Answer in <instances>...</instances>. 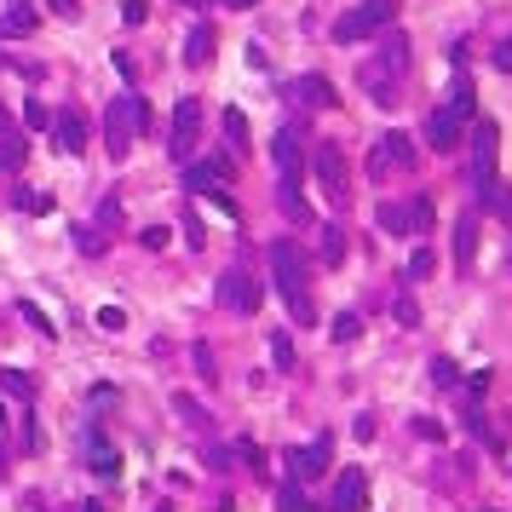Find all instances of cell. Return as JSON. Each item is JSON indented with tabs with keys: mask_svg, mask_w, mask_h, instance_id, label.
<instances>
[{
	"mask_svg": "<svg viewBox=\"0 0 512 512\" xmlns=\"http://www.w3.org/2000/svg\"><path fill=\"white\" fill-rule=\"evenodd\" d=\"M363 92H374V104H386V109H392L397 104V92H392V76H386V69L380 64H363Z\"/></svg>",
	"mask_w": 512,
	"mask_h": 512,
	"instance_id": "cell-16",
	"label": "cell"
},
{
	"mask_svg": "<svg viewBox=\"0 0 512 512\" xmlns=\"http://www.w3.org/2000/svg\"><path fill=\"white\" fill-rule=\"evenodd\" d=\"M0 173H6V167H0Z\"/></svg>",
	"mask_w": 512,
	"mask_h": 512,
	"instance_id": "cell-54",
	"label": "cell"
},
{
	"mask_svg": "<svg viewBox=\"0 0 512 512\" xmlns=\"http://www.w3.org/2000/svg\"><path fill=\"white\" fill-rule=\"evenodd\" d=\"M185 236H190V248H202V242H207V236H202V219H196V213H185Z\"/></svg>",
	"mask_w": 512,
	"mask_h": 512,
	"instance_id": "cell-44",
	"label": "cell"
},
{
	"mask_svg": "<svg viewBox=\"0 0 512 512\" xmlns=\"http://www.w3.org/2000/svg\"><path fill=\"white\" fill-rule=\"evenodd\" d=\"M484 202H490V213L501 219V225H512V190L507 185H490V196H484Z\"/></svg>",
	"mask_w": 512,
	"mask_h": 512,
	"instance_id": "cell-29",
	"label": "cell"
},
{
	"mask_svg": "<svg viewBox=\"0 0 512 512\" xmlns=\"http://www.w3.org/2000/svg\"><path fill=\"white\" fill-rule=\"evenodd\" d=\"M328 334H334V346H351V340L363 334V316H357V311H340V316H334V328H328Z\"/></svg>",
	"mask_w": 512,
	"mask_h": 512,
	"instance_id": "cell-25",
	"label": "cell"
},
{
	"mask_svg": "<svg viewBox=\"0 0 512 512\" xmlns=\"http://www.w3.org/2000/svg\"><path fill=\"white\" fill-rule=\"evenodd\" d=\"M179 6H202V0H179Z\"/></svg>",
	"mask_w": 512,
	"mask_h": 512,
	"instance_id": "cell-51",
	"label": "cell"
},
{
	"mask_svg": "<svg viewBox=\"0 0 512 512\" xmlns=\"http://www.w3.org/2000/svg\"><path fill=\"white\" fill-rule=\"evenodd\" d=\"M316 260H323V265H340V260H346V230L328 225V230H323V248H316Z\"/></svg>",
	"mask_w": 512,
	"mask_h": 512,
	"instance_id": "cell-24",
	"label": "cell"
},
{
	"mask_svg": "<svg viewBox=\"0 0 512 512\" xmlns=\"http://www.w3.org/2000/svg\"><path fill=\"white\" fill-rule=\"evenodd\" d=\"M173 409H179V414H185V420H190V426H207V409H202V404H190V397H185V392H179V397H173Z\"/></svg>",
	"mask_w": 512,
	"mask_h": 512,
	"instance_id": "cell-37",
	"label": "cell"
},
{
	"mask_svg": "<svg viewBox=\"0 0 512 512\" xmlns=\"http://www.w3.org/2000/svg\"><path fill=\"white\" fill-rule=\"evenodd\" d=\"M495 156H501V127H495L490 116H478L472 121V196H490V185H495Z\"/></svg>",
	"mask_w": 512,
	"mask_h": 512,
	"instance_id": "cell-3",
	"label": "cell"
},
{
	"mask_svg": "<svg viewBox=\"0 0 512 512\" xmlns=\"http://www.w3.org/2000/svg\"><path fill=\"white\" fill-rule=\"evenodd\" d=\"M380 225L392 230V236H409V230H414L409 225V207H380Z\"/></svg>",
	"mask_w": 512,
	"mask_h": 512,
	"instance_id": "cell-31",
	"label": "cell"
},
{
	"mask_svg": "<svg viewBox=\"0 0 512 512\" xmlns=\"http://www.w3.org/2000/svg\"><path fill=\"white\" fill-rule=\"evenodd\" d=\"M12 202H18L23 213H52V196H46V190H35V185H18V190H12Z\"/></svg>",
	"mask_w": 512,
	"mask_h": 512,
	"instance_id": "cell-23",
	"label": "cell"
},
{
	"mask_svg": "<svg viewBox=\"0 0 512 512\" xmlns=\"http://www.w3.org/2000/svg\"><path fill=\"white\" fill-rule=\"evenodd\" d=\"M363 501H369V472L346 467L334 478V501H328V512H363Z\"/></svg>",
	"mask_w": 512,
	"mask_h": 512,
	"instance_id": "cell-8",
	"label": "cell"
},
{
	"mask_svg": "<svg viewBox=\"0 0 512 512\" xmlns=\"http://www.w3.org/2000/svg\"><path fill=\"white\" fill-rule=\"evenodd\" d=\"M76 248H81V253H104V236H92V230L81 225V230H76Z\"/></svg>",
	"mask_w": 512,
	"mask_h": 512,
	"instance_id": "cell-39",
	"label": "cell"
},
{
	"mask_svg": "<svg viewBox=\"0 0 512 512\" xmlns=\"http://www.w3.org/2000/svg\"><path fill=\"white\" fill-rule=\"evenodd\" d=\"M328 455H334V444L316 437V444H306V449H288L283 467H288V478H294V484H311V478H323V472H328Z\"/></svg>",
	"mask_w": 512,
	"mask_h": 512,
	"instance_id": "cell-6",
	"label": "cell"
},
{
	"mask_svg": "<svg viewBox=\"0 0 512 512\" xmlns=\"http://www.w3.org/2000/svg\"><path fill=\"white\" fill-rule=\"evenodd\" d=\"M156 512H173V507H156Z\"/></svg>",
	"mask_w": 512,
	"mask_h": 512,
	"instance_id": "cell-52",
	"label": "cell"
},
{
	"mask_svg": "<svg viewBox=\"0 0 512 512\" xmlns=\"http://www.w3.org/2000/svg\"><path fill=\"white\" fill-rule=\"evenodd\" d=\"M392 167H414V139H409V132H386V139L374 144L369 173L380 179V173H392Z\"/></svg>",
	"mask_w": 512,
	"mask_h": 512,
	"instance_id": "cell-7",
	"label": "cell"
},
{
	"mask_svg": "<svg viewBox=\"0 0 512 512\" xmlns=\"http://www.w3.org/2000/svg\"><path fill=\"white\" fill-rule=\"evenodd\" d=\"M380 69H386V76H404V69H409V41H404V35H386V41H380Z\"/></svg>",
	"mask_w": 512,
	"mask_h": 512,
	"instance_id": "cell-17",
	"label": "cell"
},
{
	"mask_svg": "<svg viewBox=\"0 0 512 512\" xmlns=\"http://www.w3.org/2000/svg\"><path fill=\"white\" fill-rule=\"evenodd\" d=\"M0 35H12V41H23V35H35V12H6V18H0Z\"/></svg>",
	"mask_w": 512,
	"mask_h": 512,
	"instance_id": "cell-26",
	"label": "cell"
},
{
	"mask_svg": "<svg viewBox=\"0 0 512 512\" xmlns=\"http://www.w3.org/2000/svg\"><path fill=\"white\" fill-rule=\"evenodd\" d=\"M196 369H202V380H219V374H213V351H207V346H196Z\"/></svg>",
	"mask_w": 512,
	"mask_h": 512,
	"instance_id": "cell-45",
	"label": "cell"
},
{
	"mask_svg": "<svg viewBox=\"0 0 512 512\" xmlns=\"http://www.w3.org/2000/svg\"><path fill=\"white\" fill-rule=\"evenodd\" d=\"M52 132H58V150H64V156H81V150H87V116H81V109H58V116H52Z\"/></svg>",
	"mask_w": 512,
	"mask_h": 512,
	"instance_id": "cell-12",
	"label": "cell"
},
{
	"mask_svg": "<svg viewBox=\"0 0 512 512\" xmlns=\"http://www.w3.org/2000/svg\"><path fill=\"white\" fill-rule=\"evenodd\" d=\"M472 104H478L472 81H467V76H455V87H449V104H444V109H449V116H460V121H467V116H472Z\"/></svg>",
	"mask_w": 512,
	"mask_h": 512,
	"instance_id": "cell-21",
	"label": "cell"
},
{
	"mask_svg": "<svg viewBox=\"0 0 512 512\" xmlns=\"http://www.w3.org/2000/svg\"><path fill=\"white\" fill-rule=\"evenodd\" d=\"M0 455H6V409H0Z\"/></svg>",
	"mask_w": 512,
	"mask_h": 512,
	"instance_id": "cell-49",
	"label": "cell"
},
{
	"mask_svg": "<svg viewBox=\"0 0 512 512\" xmlns=\"http://www.w3.org/2000/svg\"><path fill=\"white\" fill-rule=\"evenodd\" d=\"M225 6H260V0H225Z\"/></svg>",
	"mask_w": 512,
	"mask_h": 512,
	"instance_id": "cell-50",
	"label": "cell"
},
{
	"mask_svg": "<svg viewBox=\"0 0 512 512\" xmlns=\"http://www.w3.org/2000/svg\"><path fill=\"white\" fill-rule=\"evenodd\" d=\"M23 127H52V109H46L41 99H29L23 104Z\"/></svg>",
	"mask_w": 512,
	"mask_h": 512,
	"instance_id": "cell-35",
	"label": "cell"
},
{
	"mask_svg": "<svg viewBox=\"0 0 512 512\" xmlns=\"http://www.w3.org/2000/svg\"><path fill=\"white\" fill-rule=\"evenodd\" d=\"M271 271H276V283H283V294H288L294 323L311 328L316 323V306H311V265H306V253H300L294 242H276V248H271Z\"/></svg>",
	"mask_w": 512,
	"mask_h": 512,
	"instance_id": "cell-1",
	"label": "cell"
},
{
	"mask_svg": "<svg viewBox=\"0 0 512 512\" xmlns=\"http://www.w3.org/2000/svg\"><path fill=\"white\" fill-rule=\"evenodd\" d=\"M18 316L35 328V334H58V328H52V316H46L41 306H35V300H18Z\"/></svg>",
	"mask_w": 512,
	"mask_h": 512,
	"instance_id": "cell-28",
	"label": "cell"
},
{
	"mask_svg": "<svg viewBox=\"0 0 512 512\" xmlns=\"http://www.w3.org/2000/svg\"><path fill=\"white\" fill-rule=\"evenodd\" d=\"M271 162H276V179L300 185V167H306V156H300V139H294V132H276V139H271Z\"/></svg>",
	"mask_w": 512,
	"mask_h": 512,
	"instance_id": "cell-14",
	"label": "cell"
},
{
	"mask_svg": "<svg viewBox=\"0 0 512 512\" xmlns=\"http://www.w3.org/2000/svg\"><path fill=\"white\" fill-rule=\"evenodd\" d=\"M288 99H294L300 109H328L334 104V81L328 76H294L288 81Z\"/></svg>",
	"mask_w": 512,
	"mask_h": 512,
	"instance_id": "cell-10",
	"label": "cell"
},
{
	"mask_svg": "<svg viewBox=\"0 0 512 512\" xmlns=\"http://www.w3.org/2000/svg\"><path fill=\"white\" fill-rule=\"evenodd\" d=\"M432 219H437V213H432V202H426V196H414V202H409V225L420 230V236L432 230Z\"/></svg>",
	"mask_w": 512,
	"mask_h": 512,
	"instance_id": "cell-32",
	"label": "cell"
},
{
	"mask_svg": "<svg viewBox=\"0 0 512 512\" xmlns=\"http://www.w3.org/2000/svg\"><path fill=\"white\" fill-rule=\"evenodd\" d=\"M397 18V0H363V6H351L346 18L334 23V41H346V46H357V41H369L374 29H386V23Z\"/></svg>",
	"mask_w": 512,
	"mask_h": 512,
	"instance_id": "cell-4",
	"label": "cell"
},
{
	"mask_svg": "<svg viewBox=\"0 0 512 512\" xmlns=\"http://www.w3.org/2000/svg\"><path fill=\"white\" fill-rule=\"evenodd\" d=\"M196 121H202L196 99H179V109H173V139H167L173 162H190V144H196Z\"/></svg>",
	"mask_w": 512,
	"mask_h": 512,
	"instance_id": "cell-9",
	"label": "cell"
},
{
	"mask_svg": "<svg viewBox=\"0 0 512 512\" xmlns=\"http://www.w3.org/2000/svg\"><path fill=\"white\" fill-rule=\"evenodd\" d=\"M271 357L283 363V369H288V363H294V346H288V334H276V340H271Z\"/></svg>",
	"mask_w": 512,
	"mask_h": 512,
	"instance_id": "cell-42",
	"label": "cell"
},
{
	"mask_svg": "<svg viewBox=\"0 0 512 512\" xmlns=\"http://www.w3.org/2000/svg\"><path fill=\"white\" fill-rule=\"evenodd\" d=\"M495 69H507V76H512V41L495 46Z\"/></svg>",
	"mask_w": 512,
	"mask_h": 512,
	"instance_id": "cell-48",
	"label": "cell"
},
{
	"mask_svg": "<svg viewBox=\"0 0 512 512\" xmlns=\"http://www.w3.org/2000/svg\"><path fill=\"white\" fill-rule=\"evenodd\" d=\"M225 139L242 150V139H248V116H242V109H225Z\"/></svg>",
	"mask_w": 512,
	"mask_h": 512,
	"instance_id": "cell-33",
	"label": "cell"
},
{
	"mask_svg": "<svg viewBox=\"0 0 512 512\" xmlns=\"http://www.w3.org/2000/svg\"><path fill=\"white\" fill-rule=\"evenodd\" d=\"M426 144H432L437 156H455V150H460V116L432 109V116H426Z\"/></svg>",
	"mask_w": 512,
	"mask_h": 512,
	"instance_id": "cell-11",
	"label": "cell"
},
{
	"mask_svg": "<svg viewBox=\"0 0 512 512\" xmlns=\"http://www.w3.org/2000/svg\"><path fill=\"white\" fill-rule=\"evenodd\" d=\"M185 64H213V23H190V35H185Z\"/></svg>",
	"mask_w": 512,
	"mask_h": 512,
	"instance_id": "cell-15",
	"label": "cell"
},
{
	"mask_svg": "<svg viewBox=\"0 0 512 512\" xmlns=\"http://www.w3.org/2000/svg\"><path fill=\"white\" fill-rule=\"evenodd\" d=\"M276 202H283V213L294 219V225H306V219H311V207H306V196H300V185H288V179H276Z\"/></svg>",
	"mask_w": 512,
	"mask_h": 512,
	"instance_id": "cell-20",
	"label": "cell"
},
{
	"mask_svg": "<svg viewBox=\"0 0 512 512\" xmlns=\"http://www.w3.org/2000/svg\"><path fill=\"white\" fill-rule=\"evenodd\" d=\"M150 127V104L144 99H109L104 109V150H109V162H127L132 156V132H144Z\"/></svg>",
	"mask_w": 512,
	"mask_h": 512,
	"instance_id": "cell-2",
	"label": "cell"
},
{
	"mask_svg": "<svg viewBox=\"0 0 512 512\" xmlns=\"http://www.w3.org/2000/svg\"><path fill=\"white\" fill-rule=\"evenodd\" d=\"M455 380H460L455 363H449V357H432V386H455Z\"/></svg>",
	"mask_w": 512,
	"mask_h": 512,
	"instance_id": "cell-36",
	"label": "cell"
},
{
	"mask_svg": "<svg viewBox=\"0 0 512 512\" xmlns=\"http://www.w3.org/2000/svg\"><path fill=\"white\" fill-rule=\"evenodd\" d=\"M139 242H144V248H150V253H162V248H167V230H162V225H150V230H144Z\"/></svg>",
	"mask_w": 512,
	"mask_h": 512,
	"instance_id": "cell-41",
	"label": "cell"
},
{
	"mask_svg": "<svg viewBox=\"0 0 512 512\" xmlns=\"http://www.w3.org/2000/svg\"><path fill=\"white\" fill-rule=\"evenodd\" d=\"M87 460H92V472H99V478H116V472H121V455H116V449L104 444V437H92Z\"/></svg>",
	"mask_w": 512,
	"mask_h": 512,
	"instance_id": "cell-22",
	"label": "cell"
},
{
	"mask_svg": "<svg viewBox=\"0 0 512 512\" xmlns=\"http://www.w3.org/2000/svg\"><path fill=\"white\" fill-rule=\"evenodd\" d=\"M219 300H225L230 311L248 316V311H260V283H253L248 271H230V276H225V288H219Z\"/></svg>",
	"mask_w": 512,
	"mask_h": 512,
	"instance_id": "cell-13",
	"label": "cell"
},
{
	"mask_svg": "<svg viewBox=\"0 0 512 512\" xmlns=\"http://www.w3.org/2000/svg\"><path fill=\"white\" fill-rule=\"evenodd\" d=\"M99 328H104V334H116V328H127V311H121V306H104V311H99Z\"/></svg>",
	"mask_w": 512,
	"mask_h": 512,
	"instance_id": "cell-38",
	"label": "cell"
},
{
	"mask_svg": "<svg viewBox=\"0 0 512 512\" xmlns=\"http://www.w3.org/2000/svg\"><path fill=\"white\" fill-rule=\"evenodd\" d=\"M472 253H478V219L460 213V225H455V260L472 265Z\"/></svg>",
	"mask_w": 512,
	"mask_h": 512,
	"instance_id": "cell-19",
	"label": "cell"
},
{
	"mask_svg": "<svg viewBox=\"0 0 512 512\" xmlns=\"http://www.w3.org/2000/svg\"><path fill=\"white\" fill-rule=\"evenodd\" d=\"M12 6H23V0H12Z\"/></svg>",
	"mask_w": 512,
	"mask_h": 512,
	"instance_id": "cell-53",
	"label": "cell"
},
{
	"mask_svg": "<svg viewBox=\"0 0 512 512\" xmlns=\"http://www.w3.org/2000/svg\"><path fill=\"white\" fill-rule=\"evenodd\" d=\"M52 12H58L64 23H76V18H81V6H76V0H52Z\"/></svg>",
	"mask_w": 512,
	"mask_h": 512,
	"instance_id": "cell-47",
	"label": "cell"
},
{
	"mask_svg": "<svg viewBox=\"0 0 512 512\" xmlns=\"http://www.w3.org/2000/svg\"><path fill=\"white\" fill-rule=\"evenodd\" d=\"M144 12H150L144 0H121V23H144Z\"/></svg>",
	"mask_w": 512,
	"mask_h": 512,
	"instance_id": "cell-40",
	"label": "cell"
},
{
	"mask_svg": "<svg viewBox=\"0 0 512 512\" xmlns=\"http://www.w3.org/2000/svg\"><path fill=\"white\" fill-rule=\"evenodd\" d=\"M276 512H306V490H300L294 478H288L283 490H276Z\"/></svg>",
	"mask_w": 512,
	"mask_h": 512,
	"instance_id": "cell-30",
	"label": "cell"
},
{
	"mask_svg": "<svg viewBox=\"0 0 512 512\" xmlns=\"http://www.w3.org/2000/svg\"><path fill=\"white\" fill-rule=\"evenodd\" d=\"M311 167H316V185L328 190V202H334V207H346V202H351V173H346V156H340L334 144H323Z\"/></svg>",
	"mask_w": 512,
	"mask_h": 512,
	"instance_id": "cell-5",
	"label": "cell"
},
{
	"mask_svg": "<svg viewBox=\"0 0 512 512\" xmlns=\"http://www.w3.org/2000/svg\"><path fill=\"white\" fill-rule=\"evenodd\" d=\"M397 323L414 328V323H420V306H414V300H397Z\"/></svg>",
	"mask_w": 512,
	"mask_h": 512,
	"instance_id": "cell-43",
	"label": "cell"
},
{
	"mask_svg": "<svg viewBox=\"0 0 512 512\" xmlns=\"http://www.w3.org/2000/svg\"><path fill=\"white\" fill-rule=\"evenodd\" d=\"M23 449H29V455L41 449V426H35V420H23Z\"/></svg>",
	"mask_w": 512,
	"mask_h": 512,
	"instance_id": "cell-46",
	"label": "cell"
},
{
	"mask_svg": "<svg viewBox=\"0 0 512 512\" xmlns=\"http://www.w3.org/2000/svg\"><path fill=\"white\" fill-rule=\"evenodd\" d=\"M0 392H12L18 404H35V374L29 369H0Z\"/></svg>",
	"mask_w": 512,
	"mask_h": 512,
	"instance_id": "cell-18",
	"label": "cell"
},
{
	"mask_svg": "<svg viewBox=\"0 0 512 512\" xmlns=\"http://www.w3.org/2000/svg\"><path fill=\"white\" fill-rule=\"evenodd\" d=\"M414 437H426V444H444V420H432V414H414Z\"/></svg>",
	"mask_w": 512,
	"mask_h": 512,
	"instance_id": "cell-34",
	"label": "cell"
},
{
	"mask_svg": "<svg viewBox=\"0 0 512 512\" xmlns=\"http://www.w3.org/2000/svg\"><path fill=\"white\" fill-rule=\"evenodd\" d=\"M432 271H437L432 248H414V253H409V265H404V276H409V283H426V276H432Z\"/></svg>",
	"mask_w": 512,
	"mask_h": 512,
	"instance_id": "cell-27",
	"label": "cell"
}]
</instances>
